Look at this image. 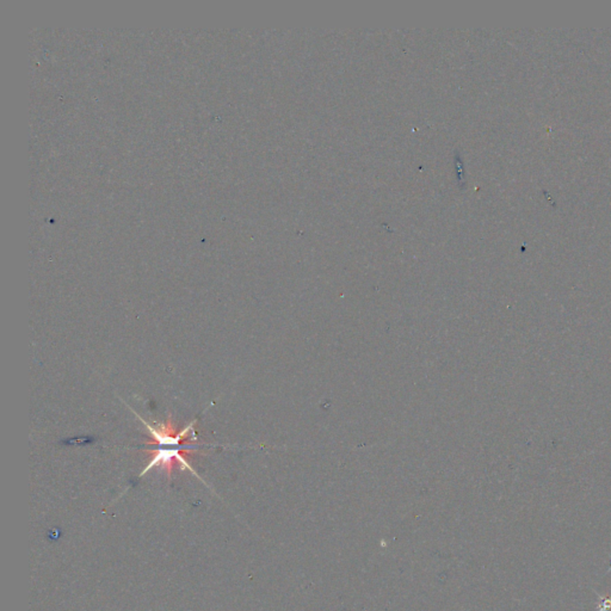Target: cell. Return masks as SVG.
I'll use <instances>...</instances> for the list:
<instances>
[{
    "mask_svg": "<svg viewBox=\"0 0 611 611\" xmlns=\"http://www.w3.org/2000/svg\"><path fill=\"white\" fill-rule=\"evenodd\" d=\"M596 593L597 597L600 598V603L597 605L596 611H611V597L600 596V593Z\"/></svg>",
    "mask_w": 611,
    "mask_h": 611,
    "instance_id": "6da1fadb",
    "label": "cell"
},
{
    "mask_svg": "<svg viewBox=\"0 0 611 611\" xmlns=\"http://www.w3.org/2000/svg\"><path fill=\"white\" fill-rule=\"evenodd\" d=\"M609 570H611V565H610V568H609ZM609 570H607V572H609Z\"/></svg>",
    "mask_w": 611,
    "mask_h": 611,
    "instance_id": "7a4b0ae2",
    "label": "cell"
}]
</instances>
